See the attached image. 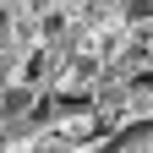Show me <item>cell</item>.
<instances>
[{
    "label": "cell",
    "mask_w": 153,
    "mask_h": 153,
    "mask_svg": "<svg viewBox=\"0 0 153 153\" xmlns=\"http://www.w3.org/2000/svg\"><path fill=\"white\" fill-rule=\"evenodd\" d=\"M131 16H153V0H131Z\"/></svg>",
    "instance_id": "cell-2"
},
{
    "label": "cell",
    "mask_w": 153,
    "mask_h": 153,
    "mask_svg": "<svg viewBox=\"0 0 153 153\" xmlns=\"http://www.w3.org/2000/svg\"><path fill=\"white\" fill-rule=\"evenodd\" d=\"M60 109H88V93H60Z\"/></svg>",
    "instance_id": "cell-1"
}]
</instances>
